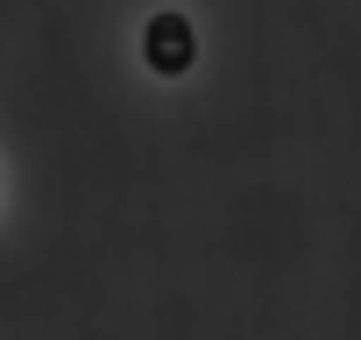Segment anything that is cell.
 I'll return each instance as SVG.
<instances>
[{"instance_id":"6da1fadb","label":"cell","mask_w":361,"mask_h":340,"mask_svg":"<svg viewBox=\"0 0 361 340\" xmlns=\"http://www.w3.org/2000/svg\"><path fill=\"white\" fill-rule=\"evenodd\" d=\"M142 64H149L156 78H185V71L199 64V29H192V15H177V8L149 15V22H142Z\"/></svg>"}]
</instances>
